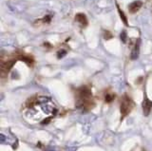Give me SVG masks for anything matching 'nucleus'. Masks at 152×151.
Segmentation results:
<instances>
[{"label": "nucleus", "mask_w": 152, "mask_h": 151, "mask_svg": "<svg viewBox=\"0 0 152 151\" xmlns=\"http://www.w3.org/2000/svg\"><path fill=\"white\" fill-rule=\"evenodd\" d=\"M114 95H112V94H107V95L106 96V102L107 103H110L114 100Z\"/></svg>", "instance_id": "0eeeda50"}, {"label": "nucleus", "mask_w": 152, "mask_h": 151, "mask_svg": "<svg viewBox=\"0 0 152 151\" xmlns=\"http://www.w3.org/2000/svg\"><path fill=\"white\" fill-rule=\"evenodd\" d=\"M117 10H118V12H119V15H120V17H121V20L124 22V24H125L126 26H128V23H127V20H126V15L124 13V12L121 10L120 7H119L118 5H117Z\"/></svg>", "instance_id": "423d86ee"}, {"label": "nucleus", "mask_w": 152, "mask_h": 151, "mask_svg": "<svg viewBox=\"0 0 152 151\" xmlns=\"http://www.w3.org/2000/svg\"><path fill=\"white\" fill-rule=\"evenodd\" d=\"M132 102L131 100L128 97L125 96L123 99V101H122V104H121V107H120V109H121V113H122V115L123 117H125L126 116L128 113L130 112V110L132 109Z\"/></svg>", "instance_id": "f257e3e1"}, {"label": "nucleus", "mask_w": 152, "mask_h": 151, "mask_svg": "<svg viewBox=\"0 0 152 151\" xmlns=\"http://www.w3.org/2000/svg\"><path fill=\"white\" fill-rule=\"evenodd\" d=\"M120 38L122 39V41L125 43V42L126 41V32L124 31H122L121 32V34H120Z\"/></svg>", "instance_id": "6e6552de"}, {"label": "nucleus", "mask_w": 152, "mask_h": 151, "mask_svg": "<svg viewBox=\"0 0 152 151\" xmlns=\"http://www.w3.org/2000/svg\"><path fill=\"white\" fill-rule=\"evenodd\" d=\"M142 4V3L141 1H134V2H132L131 4H129V6H128V10H129V12L131 13H135V12H137L141 9Z\"/></svg>", "instance_id": "7ed1b4c3"}, {"label": "nucleus", "mask_w": 152, "mask_h": 151, "mask_svg": "<svg viewBox=\"0 0 152 151\" xmlns=\"http://www.w3.org/2000/svg\"><path fill=\"white\" fill-rule=\"evenodd\" d=\"M139 48H140V44L137 43L134 47V49H133L132 53H131V59L135 60L138 58V56H139Z\"/></svg>", "instance_id": "39448f33"}, {"label": "nucleus", "mask_w": 152, "mask_h": 151, "mask_svg": "<svg viewBox=\"0 0 152 151\" xmlns=\"http://www.w3.org/2000/svg\"><path fill=\"white\" fill-rule=\"evenodd\" d=\"M142 111H144V114L145 116H147L150 113L151 111V108H152V102L149 100L148 98H145V100L142 101Z\"/></svg>", "instance_id": "f03ea898"}, {"label": "nucleus", "mask_w": 152, "mask_h": 151, "mask_svg": "<svg viewBox=\"0 0 152 151\" xmlns=\"http://www.w3.org/2000/svg\"><path fill=\"white\" fill-rule=\"evenodd\" d=\"M51 120V117H49V118H47V119H45L44 121L42 122V124L44 125V124H49L50 123V121Z\"/></svg>", "instance_id": "9b49d317"}, {"label": "nucleus", "mask_w": 152, "mask_h": 151, "mask_svg": "<svg viewBox=\"0 0 152 151\" xmlns=\"http://www.w3.org/2000/svg\"><path fill=\"white\" fill-rule=\"evenodd\" d=\"M106 34H107V35L104 34V38H106V39H109V38H111V37H112V35L110 34V32L106 31Z\"/></svg>", "instance_id": "9d476101"}, {"label": "nucleus", "mask_w": 152, "mask_h": 151, "mask_svg": "<svg viewBox=\"0 0 152 151\" xmlns=\"http://www.w3.org/2000/svg\"><path fill=\"white\" fill-rule=\"evenodd\" d=\"M65 54H66V51L65 50H61V51H59L58 53H57V56H58V58L60 59V58L63 57Z\"/></svg>", "instance_id": "1a4fd4ad"}, {"label": "nucleus", "mask_w": 152, "mask_h": 151, "mask_svg": "<svg viewBox=\"0 0 152 151\" xmlns=\"http://www.w3.org/2000/svg\"><path fill=\"white\" fill-rule=\"evenodd\" d=\"M75 19L77 20L81 25H83V26H87L88 25L87 16H86L84 13H78V15H76Z\"/></svg>", "instance_id": "20e7f679"}]
</instances>
